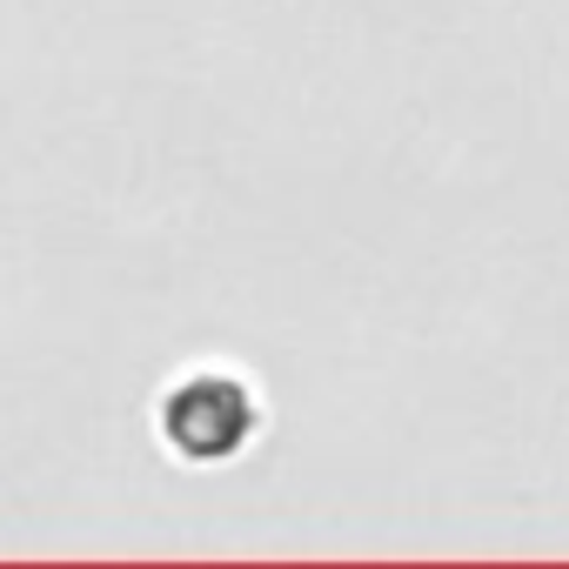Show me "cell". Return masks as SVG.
<instances>
[{"label":"cell","instance_id":"1","mask_svg":"<svg viewBox=\"0 0 569 569\" xmlns=\"http://www.w3.org/2000/svg\"><path fill=\"white\" fill-rule=\"evenodd\" d=\"M261 429H268L261 389L221 362H194V369L168 376V389L154 396V442L181 469H221V462L248 456Z\"/></svg>","mask_w":569,"mask_h":569}]
</instances>
